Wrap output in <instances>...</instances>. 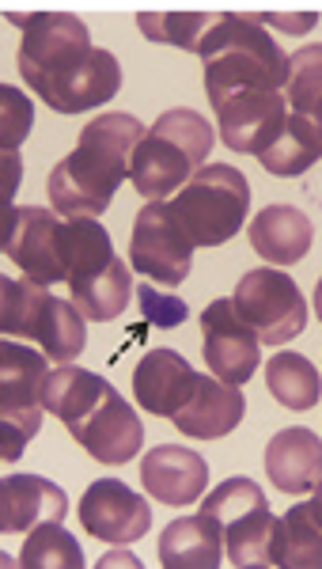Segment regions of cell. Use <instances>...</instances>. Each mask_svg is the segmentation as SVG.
Returning a JSON list of instances; mask_svg holds the SVG:
<instances>
[{"instance_id":"13","label":"cell","mask_w":322,"mask_h":569,"mask_svg":"<svg viewBox=\"0 0 322 569\" xmlns=\"http://www.w3.org/2000/svg\"><path fill=\"white\" fill-rule=\"evenodd\" d=\"M4 254L34 284L69 281V270H64V224L50 209H4Z\"/></svg>"},{"instance_id":"24","label":"cell","mask_w":322,"mask_h":569,"mask_svg":"<svg viewBox=\"0 0 322 569\" xmlns=\"http://www.w3.org/2000/svg\"><path fill=\"white\" fill-rule=\"evenodd\" d=\"M224 562V536L220 525L205 512L171 520L160 536V566L163 569H217Z\"/></svg>"},{"instance_id":"3","label":"cell","mask_w":322,"mask_h":569,"mask_svg":"<svg viewBox=\"0 0 322 569\" xmlns=\"http://www.w3.org/2000/svg\"><path fill=\"white\" fill-rule=\"evenodd\" d=\"M46 410L64 421L69 437L103 467H122L141 456V418L103 376L61 365L46 380Z\"/></svg>"},{"instance_id":"34","label":"cell","mask_w":322,"mask_h":569,"mask_svg":"<svg viewBox=\"0 0 322 569\" xmlns=\"http://www.w3.org/2000/svg\"><path fill=\"white\" fill-rule=\"evenodd\" d=\"M315 316L322 319V278H319V284H315Z\"/></svg>"},{"instance_id":"27","label":"cell","mask_w":322,"mask_h":569,"mask_svg":"<svg viewBox=\"0 0 322 569\" xmlns=\"http://www.w3.org/2000/svg\"><path fill=\"white\" fill-rule=\"evenodd\" d=\"M20 566L23 569H80L84 566V550H80V543L58 525V520H42V525H34V531L27 536V543L20 550Z\"/></svg>"},{"instance_id":"15","label":"cell","mask_w":322,"mask_h":569,"mask_svg":"<svg viewBox=\"0 0 322 569\" xmlns=\"http://www.w3.org/2000/svg\"><path fill=\"white\" fill-rule=\"evenodd\" d=\"M201 346L209 372L235 388H243L262 365V338L239 319L232 300H213L201 311Z\"/></svg>"},{"instance_id":"28","label":"cell","mask_w":322,"mask_h":569,"mask_svg":"<svg viewBox=\"0 0 322 569\" xmlns=\"http://www.w3.org/2000/svg\"><path fill=\"white\" fill-rule=\"evenodd\" d=\"M220 12H137V27L149 34L152 42L179 46V50L198 53L205 31L217 23Z\"/></svg>"},{"instance_id":"19","label":"cell","mask_w":322,"mask_h":569,"mask_svg":"<svg viewBox=\"0 0 322 569\" xmlns=\"http://www.w3.org/2000/svg\"><path fill=\"white\" fill-rule=\"evenodd\" d=\"M265 475L281 493H292V498L315 493V486L322 482V437L303 426L281 429L265 445Z\"/></svg>"},{"instance_id":"26","label":"cell","mask_w":322,"mask_h":569,"mask_svg":"<svg viewBox=\"0 0 322 569\" xmlns=\"http://www.w3.org/2000/svg\"><path fill=\"white\" fill-rule=\"evenodd\" d=\"M319 156H322V144L315 137V126L303 114H289V126H284V133L278 137V144L258 156V160H262V168L270 171V176L292 179V176H303Z\"/></svg>"},{"instance_id":"14","label":"cell","mask_w":322,"mask_h":569,"mask_svg":"<svg viewBox=\"0 0 322 569\" xmlns=\"http://www.w3.org/2000/svg\"><path fill=\"white\" fill-rule=\"evenodd\" d=\"M220 122V141L239 156H262L278 144L289 126V99L281 91H239L213 107Z\"/></svg>"},{"instance_id":"33","label":"cell","mask_w":322,"mask_h":569,"mask_svg":"<svg viewBox=\"0 0 322 569\" xmlns=\"http://www.w3.org/2000/svg\"><path fill=\"white\" fill-rule=\"evenodd\" d=\"M308 122L315 126V137H319V144H322V99L315 103V110H311V114H308Z\"/></svg>"},{"instance_id":"23","label":"cell","mask_w":322,"mask_h":569,"mask_svg":"<svg viewBox=\"0 0 322 569\" xmlns=\"http://www.w3.org/2000/svg\"><path fill=\"white\" fill-rule=\"evenodd\" d=\"M246 232H251L254 251L273 266H296L311 251V240H315L311 220L292 206H265L246 224Z\"/></svg>"},{"instance_id":"4","label":"cell","mask_w":322,"mask_h":569,"mask_svg":"<svg viewBox=\"0 0 322 569\" xmlns=\"http://www.w3.org/2000/svg\"><path fill=\"white\" fill-rule=\"evenodd\" d=\"M209 103L239 91H281L289 84V53L254 20V12H220L198 46Z\"/></svg>"},{"instance_id":"9","label":"cell","mask_w":322,"mask_h":569,"mask_svg":"<svg viewBox=\"0 0 322 569\" xmlns=\"http://www.w3.org/2000/svg\"><path fill=\"white\" fill-rule=\"evenodd\" d=\"M46 380H50V357L16 346L12 338L0 342V456L4 463L20 460L31 437L39 433Z\"/></svg>"},{"instance_id":"22","label":"cell","mask_w":322,"mask_h":569,"mask_svg":"<svg viewBox=\"0 0 322 569\" xmlns=\"http://www.w3.org/2000/svg\"><path fill=\"white\" fill-rule=\"evenodd\" d=\"M270 566L322 569V501H300L273 520Z\"/></svg>"},{"instance_id":"6","label":"cell","mask_w":322,"mask_h":569,"mask_svg":"<svg viewBox=\"0 0 322 569\" xmlns=\"http://www.w3.org/2000/svg\"><path fill=\"white\" fill-rule=\"evenodd\" d=\"M64 270H69V292L80 316L91 323L118 319L133 297L129 270L118 262L110 232L99 220H69L64 224Z\"/></svg>"},{"instance_id":"16","label":"cell","mask_w":322,"mask_h":569,"mask_svg":"<svg viewBox=\"0 0 322 569\" xmlns=\"http://www.w3.org/2000/svg\"><path fill=\"white\" fill-rule=\"evenodd\" d=\"M80 528L99 543H137L152 528V509L118 479H99L80 498Z\"/></svg>"},{"instance_id":"21","label":"cell","mask_w":322,"mask_h":569,"mask_svg":"<svg viewBox=\"0 0 322 569\" xmlns=\"http://www.w3.org/2000/svg\"><path fill=\"white\" fill-rule=\"evenodd\" d=\"M69 512V498H64L61 486H53L42 475H8L0 486V531L16 536L27 531L42 520H64Z\"/></svg>"},{"instance_id":"35","label":"cell","mask_w":322,"mask_h":569,"mask_svg":"<svg viewBox=\"0 0 322 569\" xmlns=\"http://www.w3.org/2000/svg\"><path fill=\"white\" fill-rule=\"evenodd\" d=\"M315 498H319V501H322V482H319V486H315Z\"/></svg>"},{"instance_id":"1","label":"cell","mask_w":322,"mask_h":569,"mask_svg":"<svg viewBox=\"0 0 322 569\" xmlns=\"http://www.w3.org/2000/svg\"><path fill=\"white\" fill-rule=\"evenodd\" d=\"M8 20L23 27L20 77L50 110L80 114L103 107L122 88V66L110 50L91 46L88 27L72 12H8Z\"/></svg>"},{"instance_id":"12","label":"cell","mask_w":322,"mask_h":569,"mask_svg":"<svg viewBox=\"0 0 322 569\" xmlns=\"http://www.w3.org/2000/svg\"><path fill=\"white\" fill-rule=\"evenodd\" d=\"M129 262L141 278L160 284H182L193 262V243L168 201H149L137 213L133 236H129Z\"/></svg>"},{"instance_id":"10","label":"cell","mask_w":322,"mask_h":569,"mask_svg":"<svg viewBox=\"0 0 322 569\" xmlns=\"http://www.w3.org/2000/svg\"><path fill=\"white\" fill-rule=\"evenodd\" d=\"M201 512L213 517L224 536V558L232 566H270L273 543V512L265 493L251 479H228L220 482L205 501Z\"/></svg>"},{"instance_id":"7","label":"cell","mask_w":322,"mask_h":569,"mask_svg":"<svg viewBox=\"0 0 322 569\" xmlns=\"http://www.w3.org/2000/svg\"><path fill=\"white\" fill-rule=\"evenodd\" d=\"M0 297H4L0 330L8 338H31L58 365H69L88 346V319L77 305H64L46 292V284L0 278Z\"/></svg>"},{"instance_id":"25","label":"cell","mask_w":322,"mask_h":569,"mask_svg":"<svg viewBox=\"0 0 322 569\" xmlns=\"http://www.w3.org/2000/svg\"><path fill=\"white\" fill-rule=\"evenodd\" d=\"M265 388L289 410H311L322 399L319 369L300 353H273L265 365Z\"/></svg>"},{"instance_id":"31","label":"cell","mask_w":322,"mask_h":569,"mask_svg":"<svg viewBox=\"0 0 322 569\" xmlns=\"http://www.w3.org/2000/svg\"><path fill=\"white\" fill-rule=\"evenodd\" d=\"M0 99H4V152H16V144L31 130V103L16 88H0Z\"/></svg>"},{"instance_id":"2","label":"cell","mask_w":322,"mask_h":569,"mask_svg":"<svg viewBox=\"0 0 322 569\" xmlns=\"http://www.w3.org/2000/svg\"><path fill=\"white\" fill-rule=\"evenodd\" d=\"M144 126L133 114H99L80 130V144L72 149L46 179L53 213L69 220H95L107 213L118 187L129 179L133 149L144 141Z\"/></svg>"},{"instance_id":"11","label":"cell","mask_w":322,"mask_h":569,"mask_svg":"<svg viewBox=\"0 0 322 569\" xmlns=\"http://www.w3.org/2000/svg\"><path fill=\"white\" fill-rule=\"evenodd\" d=\"M232 305L246 327L262 338V346H284L308 327V300L296 281L281 270H251L235 284Z\"/></svg>"},{"instance_id":"32","label":"cell","mask_w":322,"mask_h":569,"mask_svg":"<svg viewBox=\"0 0 322 569\" xmlns=\"http://www.w3.org/2000/svg\"><path fill=\"white\" fill-rule=\"evenodd\" d=\"M254 20L262 27H278V31H289V34H308L315 27L319 16L315 12H254Z\"/></svg>"},{"instance_id":"8","label":"cell","mask_w":322,"mask_h":569,"mask_svg":"<svg viewBox=\"0 0 322 569\" xmlns=\"http://www.w3.org/2000/svg\"><path fill=\"white\" fill-rule=\"evenodd\" d=\"M171 213L187 228L193 247H220L246 224V213H251V182L232 163H205L171 198Z\"/></svg>"},{"instance_id":"29","label":"cell","mask_w":322,"mask_h":569,"mask_svg":"<svg viewBox=\"0 0 322 569\" xmlns=\"http://www.w3.org/2000/svg\"><path fill=\"white\" fill-rule=\"evenodd\" d=\"M289 110L292 114H303L308 118L315 103L322 99V42L315 46H303L289 58Z\"/></svg>"},{"instance_id":"18","label":"cell","mask_w":322,"mask_h":569,"mask_svg":"<svg viewBox=\"0 0 322 569\" xmlns=\"http://www.w3.org/2000/svg\"><path fill=\"white\" fill-rule=\"evenodd\" d=\"M141 486L149 498L163 505H190L205 493L209 463L190 448L160 445L141 460Z\"/></svg>"},{"instance_id":"20","label":"cell","mask_w":322,"mask_h":569,"mask_svg":"<svg viewBox=\"0 0 322 569\" xmlns=\"http://www.w3.org/2000/svg\"><path fill=\"white\" fill-rule=\"evenodd\" d=\"M198 380V372L187 365V357L174 350H152L141 357L133 372V391L149 415L155 418H174L179 407L187 402V395Z\"/></svg>"},{"instance_id":"30","label":"cell","mask_w":322,"mask_h":569,"mask_svg":"<svg viewBox=\"0 0 322 569\" xmlns=\"http://www.w3.org/2000/svg\"><path fill=\"white\" fill-rule=\"evenodd\" d=\"M141 316L149 319L152 327H182L187 323V305H182L179 297H171V292H160L152 289V284H141Z\"/></svg>"},{"instance_id":"17","label":"cell","mask_w":322,"mask_h":569,"mask_svg":"<svg viewBox=\"0 0 322 569\" xmlns=\"http://www.w3.org/2000/svg\"><path fill=\"white\" fill-rule=\"evenodd\" d=\"M246 399L235 383H224L217 376H198L187 395V402L179 407V415L171 421L179 426V433L198 437V440H220L243 421Z\"/></svg>"},{"instance_id":"5","label":"cell","mask_w":322,"mask_h":569,"mask_svg":"<svg viewBox=\"0 0 322 569\" xmlns=\"http://www.w3.org/2000/svg\"><path fill=\"white\" fill-rule=\"evenodd\" d=\"M213 126L198 110L174 107L155 118V126L144 133V141L133 149L129 160V182L137 194L160 201L163 194H179L198 176L201 163L213 152Z\"/></svg>"}]
</instances>
